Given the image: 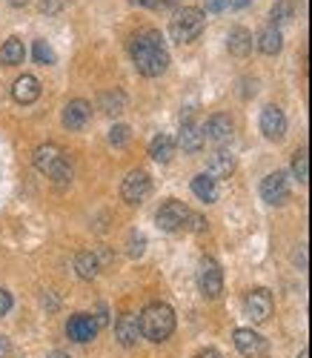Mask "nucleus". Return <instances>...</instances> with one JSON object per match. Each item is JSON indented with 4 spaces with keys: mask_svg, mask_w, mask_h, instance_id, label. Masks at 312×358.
<instances>
[{
    "mask_svg": "<svg viewBox=\"0 0 312 358\" xmlns=\"http://www.w3.org/2000/svg\"><path fill=\"white\" fill-rule=\"evenodd\" d=\"M292 175L298 178L301 184L309 181V161H306V152H304V149H301V152H295V158H292Z\"/></svg>",
    "mask_w": 312,
    "mask_h": 358,
    "instance_id": "bb28decb",
    "label": "nucleus"
},
{
    "mask_svg": "<svg viewBox=\"0 0 312 358\" xmlns=\"http://www.w3.org/2000/svg\"><path fill=\"white\" fill-rule=\"evenodd\" d=\"M75 270H78V275H80L83 281H92V278L98 275V270H101V261H98L95 252H80V255L75 258Z\"/></svg>",
    "mask_w": 312,
    "mask_h": 358,
    "instance_id": "5701e85b",
    "label": "nucleus"
},
{
    "mask_svg": "<svg viewBox=\"0 0 312 358\" xmlns=\"http://www.w3.org/2000/svg\"><path fill=\"white\" fill-rule=\"evenodd\" d=\"M35 169L38 172H43V175H52L60 164H64L66 158H64V152H60V149L55 146V143H41L38 149H35Z\"/></svg>",
    "mask_w": 312,
    "mask_h": 358,
    "instance_id": "9b49d317",
    "label": "nucleus"
},
{
    "mask_svg": "<svg viewBox=\"0 0 312 358\" xmlns=\"http://www.w3.org/2000/svg\"><path fill=\"white\" fill-rule=\"evenodd\" d=\"M253 0H227V6H232V9H246Z\"/></svg>",
    "mask_w": 312,
    "mask_h": 358,
    "instance_id": "e433bc0d",
    "label": "nucleus"
},
{
    "mask_svg": "<svg viewBox=\"0 0 312 358\" xmlns=\"http://www.w3.org/2000/svg\"><path fill=\"white\" fill-rule=\"evenodd\" d=\"M49 178H52V181H55L57 187H66V184L72 181V169H69V164L64 161V164H60V166H57V169H55Z\"/></svg>",
    "mask_w": 312,
    "mask_h": 358,
    "instance_id": "c756f323",
    "label": "nucleus"
},
{
    "mask_svg": "<svg viewBox=\"0 0 312 358\" xmlns=\"http://www.w3.org/2000/svg\"><path fill=\"white\" fill-rule=\"evenodd\" d=\"M178 143L183 146V152H190V155L201 152V149H204V132H201V127H198V124H192V121H186V124L180 127Z\"/></svg>",
    "mask_w": 312,
    "mask_h": 358,
    "instance_id": "f3484780",
    "label": "nucleus"
},
{
    "mask_svg": "<svg viewBox=\"0 0 312 358\" xmlns=\"http://www.w3.org/2000/svg\"><path fill=\"white\" fill-rule=\"evenodd\" d=\"M186 221H190V227H192L195 232H204V229H206V221H204L201 215H192V213H190V218H186Z\"/></svg>",
    "mask_w": 312,
    "mask_h": 358,
    "instance_id": "f704fd0d",
    "label": "nucleus"
},
{
    "mask_svg": "<svg viewBox=\"0 0 312 358\" xmlns=\"http://www.w3.org/2000/svg\"><path fill=\"white\" fill-rule=\"evenodd\" d=\"M9 350H12V344H9L3 336H0V358H6V355H9Z\"/></svg>",
    "mask_w": 312,
    "mask_h": 358,
    "instance_id": "4c0bfd02",
    "label": "nucleus"
},
{
    "mask_svg": "<svg viewBox=\"0 0 312 358\" xmlns=\"http://www.w3.org/2000/svg\"><path fill=\"white\" fill-rule=\"evenodd\" d=\"M261 198L267 203H284L290 198V181L287 172H269L261 181Z\"/></svg>",
    "mask_w": 312,
    "mask_h": 358,
    "instance_id": "6e6552de",
    "label": "nucleus"
},
{
    "mask_svg": "<svg viewBox=\"0 0 312 358\" xmlns=\"http://www.w3.org/2000/svg\"><path fill=\"white\" fill-rule=\"evenodd\" d=\"M109 143H112V146H127V143H129V127H123V124L112 127V129H109Z\"/></svg>",
    "mask_w": 312,
    "mask_h": 358,
    "instance_id": "c85d7f7f",
    "label": "nucleus"
},
{
    "mask_svg": "<svg viewBox=\"0 0 312 358\" xmlns=\"http://www.w3.org/2000/svg\"><path fill=\"white\" fill-rule=\"evenodd\" d=\"M281 46H284V38H281V29L267 26L264 32L258 35V49H261L264 55H278V52H281Z\"/></svg>",
    "mask_w": 312,
    "mask_h": 358,
    "instance_id": "b1692460",
    "label": "nucleus"
},
{
    "mask_svg": "<svg viewBox=\"0 0 312 358\" xmlns=\"http://www.w3.org/2000/svg\"><path fill=\"white\" fill-rule=\"evenodd\" d=\"M35 61L43 64V66H52L57 61V55H55V49L46 41H35Z\"/></svg>",
    "mask_w": 312,
    "mask_h": 358,
    "instance_id": "cd10ccee",
    "label": "nucleus"
},
{
    "mask_svg": "<svg viewBox=\"0 0 312 358\" xmlns=\"http://www.w3.org/2000/svg\"><path fill=\"white\" fill-rule=\"evenodd\" d=\"M115 336L123 347H135L138 338H141V324H138V315L135 313H123L115 324Z\"/></svg>",
    "mask_w": 312,
    "mask_h": 358,
    "instance_id": "4468645a",
    "label": "nucleus"
},
{
    "mask_svg": "<svg viewBox=\"0 0 312 358\" xmlns=\"http://www.w3.org/2000/svg\"><path fill=\"white\" fill-rule=\"evenodd\" d=\"M132 3H138V6H149V9H166L169 3H175V0H132Z\"/></svg>",
    "mask_w": 312,
    "mask_h": 358,
    "instance_id": "72a5a7b5",
    "label": "nucleus"
},
{
    "mask_svg": "<svg viewBox=\"0 0 312 358\" xmlns=\"http://www.w3.org/2000/svg\"><path fill=\"white\" fill-rule=\"evenodd\" d=\"M23 57H26V49H23V41H17V38H9L0 46V64L3 66H17V64H23Z\"/></svg>",
    "mask_w": 312,
    "mask_h": 358,
    "instance_id": "aec40b11",
    "label": "nucleus"
},
{
    "mask_svg": "<svg viewBox=\"0 0 312 358\" xmlns=\"http://www.w3.org/2000/svg\"><path fill=\"white\" fill-rule=\"evenodd\" d=\"M89 117H92V106L86 101H69L66 109H64V127L72 129V132H80L86 124H89Z\"/></svg>",
    "mask_w": 312,
    "mask_h": 358,
    "instance_id": "ddd939ff",
    "label": "nucleus"
},
{
    "mask_svg": "<svg viewBox=\"0 0 312 358\" xmlns=\"http://www.w3.org/2000/svg\"><path fill=\"white\" fill-rule=\"evenodd\" d=\"M66 6V0H38V9L43 15H57V12H64Z\"/></svg>",
    "mask_w": 312,
    "mask_h": 358,
    "instance_id": "7c9ffc66",
    "label": "nucleus"
},
{
    "mask_svg": "<svg viewBox=\"0 0 312 358\" xmlns=\"http://www.w3.org/2000/svg\"><path fill=\"white\" fill-rule=\"evenodd\" d=\"M261 132H264L267 141H281L287 132V117L275 103L264 106V112H261Z\"/></svg>",
    "mask_w": 312,
    "mask_h": 358,
    "instance_id": "1a4fd4ad",
    "label": "nucleus"
},
{
    "mask_svg": "<svg viewBox=\"0 0 312 358\" xmlns=\"http://www.w3.org/2000/svg\"><path fill=\"white\" fill-rule=\"evenodd\" d=\"M123 106H127V95H123V92H106L101 98V109L109 112V115H120Z\"/></svg>",
    "mask_w": 312,
    "mask_h": 358,
    "instance_id": "a878e982",
    "label": "nucleus"
},
{
    "mask_svg": "<svg viewBox=\"0 0 312 358\" xmlns=\"http://www.w3.org/2000/svg\"><path fill=\"white\" fill-rule=\"evenodd\" d=\"M175 138H169V135H155L152 138V143H149V155L158 161V164H169L172 161V155H175Z\"/></svg>",
    "mask_w": 312,
    "mask_h": 358,
    "instance_id": "a211bd4d",
    "label": "nucleus"
},
{
    "mask_svg": "<svg viewBox=\"0 0 312 358\" xmlns=\"http://www.w3.org/2000/svg\"><path fill=\"white\" fill-rule=\"evenodd\" d=\"M269 17H272V26L278 29V26H284L295 17V6L290 3V0H278V3L272 6V12H269Z\"/></svg>",
    "mask_w": 312,
    "mask_h": 358,
    "instance_id": "393cba45",
    "label": "nucleus"
},
{
    "mask_svg": "<svg viewBox=\"0 0 312 358\" xmlns=\"http://www.w3.org/2000/svg\"><path fill=\"white\" fill-rule=\"evenodd\" d=\"M227 6V0H206V9L209 12H221Z\"/></svg>",
    "mask_w": 312,
    "mask_h": 358,
    "instance_id": "c9c22d12",
    "label": "nucleus"
},
{
    "mask_svg": "<svg viewBox=\"0 0 312 358\" xmlns=\"http://www.w3.org/2000/svg\"><path fill=\"white\" fill-rule=\"evenodd\" d=\"M235 172V158H232V152H215L212 158H209V166H206V175L209 178H229Z\"/></svg>",
    "mask_w": 312,
    "mask_h": 358,
    "instance_id": "6ab92c4d",
    "label": "nucleus"
},
{
    "mask_svg": "<svg viewBox=\"0 0 312 358\" xmlns=\"http://www.w3.org/2000/svg\"><path fill=\"white\" fill-rule=\"evenodd\" d=\"M46 358H69V352H60V350H55V352H49Z\"/></svg>",
    "mask_w": 312,
    "mask_h": 358,
    "instance_id": "ea45409f",
    "label": "nucleus"
},
{
    "mask_svg": "<svg viewBox=\"0 0 312 358\" xmlns=\"http://www.w3.org/2000/svg\"><path fill=\"white\" fill-rule=\"evenodd\" d=\"M229 52L235 57H246L249 52H253V35H249L243 26H238L229 32Z\"/></svg>",
    "mask_w": 312,
    "mask_h": 358,
    "instance_id": "4be33fe9",
    "label": "nucleus"
},
{
    "mask_svg": "<svg viewBox=\"0 0 312 358\" xmlns=\"http://www.w3.org/2000/svg\"><path fill=\"white\" fill-rule=\"evenodd\" d=\"M209 141L215 143H227L232 138V121H229V115H212L209 121H206V132H204Z\"/></svg>",
    "mask_w": 312,
    "mask_h": 358,
    "instance_id": "dca6fc26",
    "label": "nucleus"
},
{
    "mask_svg": "<svg viewBox=\"0 0 312 358\" xmlns=\"http://www.w3.org/2000/svg\"><path fill=\"white\" fill-rule=\"evenodd\" d=\"M235 347L246 358H258V355H264L267 341L255 330H246V327H241V330H235Z\"/></svg>",
    "mask_w": 312,
    "mask_h": 358,
    "instance_id": "f8f14e48",
    "label": "nucleus"
},
{
    "mask_svg": "<svg viewBox=\"0 0 312 358\" xmlns=\"http://www.w3.org/2000/svg\"><path fill=\"white\" fill-rule=\"evenodd\" d=\"M132 61H135V69H138L143 78H158V75H164L166 66H169V52H166V46H164L161 32L149 29V32L135 35V41H132Z\"/></svg>",
    "mask_w": 312,
    "mask_h": 358,
    "instance_id": "f257e3e1",
    "label": "nucleus"
},
{
    "mask_svg": "<svg viewBox=\"0 0 312 358\" xmlns=\"http://www.w3.org/2000/svg\"><path fill=\"white\" fill-rule=\"evenodd\" d=\"M186 218H190V210H186V203H180V201H166L161 210H158V215H155V221H158V227L164 232L183 229L186 227Z\"/></svg>",
    "mask_w": 312,
    "mask_h": 358,
    "instance_id": "0eeeda50",
    "label": "nucleus"
},
{
    "mask_svg": "<svg viewBox=\"0 0 312 358\" xmlns=\"http://www.w3.org/2000/svg\"><path fill=\"white\" fill-rule=\"evenodd\" d=\"M192 192H195L204 203L218 201V184H215V178H209L206 172H204V175H195V178H192Z\"/></svg>",
    "mask_w": 312,
    "mask_h": 358,
    "instance_id": "412c9836",
    "label": "nucleus"
},
{
    "mask_svg": "<svg viewBox=\"0 0 312 358\" xmlns=\"http://www.w3.org/2000/svg\"><path fill=\"white\" fill-rule=\"evenodd\" d=\"M152 192V178L149 172L143 169H132L127 178H123V187H120V195L127 203H143Z\"/></svg>",
    "mask_w": 312,
    "mask_h": 358,
    "instance_id": "20e7f679",
    "label": "nucleus"
},
{
    "mask_svg": "<svg viewBox=\"0 0 312 358\" xmlns=\"http://www.w3.org/2000/svg\"><path fill=\"white\" fill-rule=\"evenodd\" d=\"M143 247H146V238L141 232H132L129 235V255L132 258H141L143 255Z\"/></svg>",
    "mask_w": 312,
    "mask_h": 358,
    "instance_id": "2f4dec72",
    "label": "nucleus"
},
{
    "mask_svg": "<svg viewBox=\"0 0 312 358\" xmlns=\"http://www.w3.org/2000/svg\"><path fill=\"white\" fill-rule=\"evenodd\" d=\"M198 287L206 298H218L224 292V273L221 266H218V261L212 258H204L201 266H198Z\"/></svg>",
    "mask_w": 312,
    "mask_h": 358,
    "instance_id": "39448f33",
    "label": "nucleus"
},
{
    "mask_svg": "<svg viewBox=\"0 0 312 358\" xmlns=\"http://www.w3.org/2000/svg\"><path fill=\"white\" fill-rule=\"evenodd\" d=\"M204 26H206V15H204L201 9L183 6V9L172 17V23H169V35H172L175 43H192V41L201 38Z\"/></svg>",
    "mask_w": 312,
    "mask_h": 358,
    "instance_id": "7ed1b4c3",
    "label": "nucleus"
},
{
    "mask_svg": "<svg viewBox=\"0 0 312 358\" xmlns=\"http://www.w3.org/2000/svg\"><path fill=\"white\" fill-rule=\"evenodd\" d=\"M298 358H309V350H301V355Z\"/></svg>",
    "mask_w": 312,
    "mask_h": 358,
    "instance_id": "79ce46f5",
    "label": "nucleus"
},
{
    "mask_svg": "<svg viewBox=\"0 0 312 358\" xmlns=\"http://www.w3.org/2000/svg\"><path fill=\"white\" fill-rule=\"evenodd\" d=\"M12 310V292L9 289H0V318Z\"/></svg>",
    "mask_w": 312,
    "mask_h": 358,
    "instance_id": "473e14b6",
    "label": "nucleus"
},
{
    "mask_svg": "<svg viewBox=\"0 0 312 358\" xmlns=\"http://www.w3.org/2000/svg\"><path fill=\"white\" fill-rule=\"evenodd\" d=\"M9 3H12V6H17V9H20V6H26V3H29V0H9Z\"/></svg>",
    "mask_w": 312,
    "mask_h": 358,
    "instance_id": "a19ab883",
    "label": "nucleus"
},
{
    "mask_svg": "<svg viewBox=\"0 0 312 358\" xmlns=\"http://www.w3.org/2000/svg\"><path fill=\"white\" fill-rule=\"evenodd\" d=\"M195 358H224V355L218 352V350H204V352H198Z\"/></svg>",
    "mask_w": 312,
    "mask_h": 358,
    "instance_id": "58836bf2",
    "label": "nucleus"
},
{
    "mask_svg": "<svg viewBox=\"0 0 312 358\" xmlns=\"http://www.w3.org/2000/svg\"><path fill=\"white\" fill-rule=\"evenodd\" d=\"M138 324H141V338L161 344L175 333V310L164 301H155L143 307V313L138 315Z\"/></svg>",
    "mask_w": 312,
    "mask_h": 358,
    "instance_id": "f03ea898",
    "label": "nucleus"
},
{
    "mask_svg": "<svg viewBox=\"0 0 312 358\" xmlns=\"http://www.w3.org/2000/svg\"><path fill=\"white\" fill-rule=\"evenodd\" d=\"M12 95H15L17 103H35V101L41 98V83H38V78H35V75L17 78L15 86H12Z\"/></svg>",
    "mask_w": 312,
    "mask_h": 358,
    "instance_id": "2eb2a0df",
    "label": "nucleus"
},
{
    "mask_svg": "<svg viewBox=\"0 0 312 358\" xmlns=\"http://www.w3.org/2000/svg\"><path fill=\"white\" fill-rule=\"evenodd\" d=\"M66 333H69V338H72V341L86 344V341H92V338L98 336V324H95V318H92L89 313H78V315H72V318H69Z\"/></svg>",
    "mask_w": 312,
    "mask_h": 358,
    "instance_id": "9d476101",
    "label": "nucleus"
},
{
    "mask_svg": "<svg viewBox=\"0 0 312 358\" xmlns=\"http://www.w3.org/2000/svg\"><path fill=\"white\" fill-rule=\"evenodd\" d=\"M272 307H275L272 304V292L264 289V287L246 292V298H243V310H246V315L253 318L255 324H264L272 315Z\"/></svg>",
    "mask_w": 312,
    "mask_h": 358,
    "instance_id": "423d86ee",
    "label": "nucleus"
}]
</instances>
